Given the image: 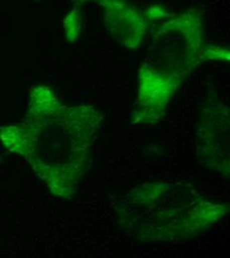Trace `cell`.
<instances>
[{
    "label": "cell",
    "instance_id": "6da1fadb",
    "mask_svg": "<svg viewBox=\"0 0 230 258\" xmlns=\"http://www.w3.org/2000/svg\"><path fill=\"white\" fill-rule=\"evenodd\" d=\"M125 199L128 212L123 217L131 218L127 223L140 236L147 232L145 240H150L153 232L152 240L180 239L223 216L221 206L200 199L187 185H146Z\"/></svg>",
    "mask_w": 230,
    "mask_h": 258
},
{
    "label": "cell",
    "instance_id": "7a4b0ae2",
    "mask_svg": "<svg viewBox=\"0 0 230 258\" xmlns=\"http://www.w3.org/2000/svg\"><path fill=\"white\" fill-rule=\"evenodd\" d=\"M228 120L221 127L200 126L197 131V149L198 160L207 168L228 170L229 162V133Z\"/></svg>",
    "mask_w": 230,
    "mask_h": 258
}]
</instances>
